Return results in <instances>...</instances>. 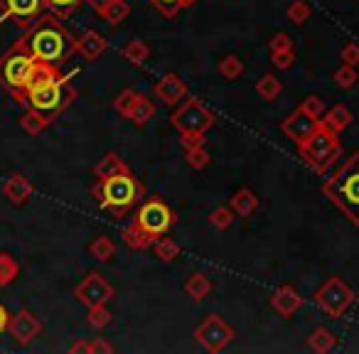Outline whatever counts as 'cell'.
Returning a JSON list of instances; mask_svg holds the SVG:
<instances>
[{
  "mask_svg": "<svg viewBox=\"0 0 359 354\" xmlns=\"http://www.w3.org/2000/svg\"><path fill=\"white\" fill-rule=\"evenodd\" d=\"M13 47L27 52L40 62L60 67L72 55H76V37H72V32L62 25L60 18L47 13V15L32 20Z\"/></svg>",
  "mask_w": 359,
  "mask_h": 354,
  "instance_id": "cell-1",
  "label": "cell"
},
{
  "mask_svg": "<svg viewBox=\"0 0 359 354\" xmlns=\"http://www.w3.org/2000/svg\"><path fill=\"white\" fill-rule=\"evenodd\" d=\"M74 74H62L57 64H47L42 62L37 69L32 84L27 86L25 104L30 109L40 111L42 116H47L50 121H55L72 101L76 99V89L69 84V79Z\"/></svg>",
  "mask_w": 359,
  "mask_h": 354,
  "instance_id": "cell-2",
  "label": "cell"
},
{
  "mask_svg": "<svg viewBox=\"0 0 359 354\" xmlns=\"http://www.w3.org/2000/svg\"><path fill=\"white\" fill-rule=\"evenodd\" d=\"M323 192L354 226H359V153H354L330 180H325Z\"/></svg>",
  "mask_w": 359,
  "mask_h": 354,
  "instance_id": "cell-3",
  "label": "cell"
},
{
  "mask_svg": "<svg viewBox=\"0 0 359 354\" xmlns=\"http://www.w3.org/2000/svg\"><path fill=\"white\" fill-rule=\"evenodd\" d=\"M91 192L104 210H111L116 217H123L130 207H135L143 200L145 187L130 172H121L114 175V177H106V180H99Z\"/></svg>",
  "mask_w": 359,
  "mask_h": 354,
  "instance_id": "cell-4",
  "label": "cell"
},
{
  "mask_svg": "<svg viewBox=\"0 0 359 354\" xmlns=\"http://www.w3.org/2000/svg\"><path fill=\"white\" fill-rule=\"evenodd\" d=\"M40 64L42 62L35 60L32 55L11 47L6 55L0 57V86H3L18 104H25L27 86L32 84Z\"/></svg>",
  "mask_w": 359,
  "mask_h": 354,
  "instance_id": "cell-5",
  "label": "cell"
},
{
  "mask_svg": "<svg viewBox=\"0 0 359 354\" xmlns=\"http://www.w3.org/2000/svg\"><path fill=\"white\" fill-rule=\"evenodd\" d=\"M298 153H300L303 163L308 165L310 170H315V172L323 175V172H327V170L337 163L339 155H342L339 135L320 125V128L315 130V133L310 135L305 143L298 145Z\"/></svg>",
  "mask_w": 359,
  "mask_h": 354,
  "instance_id": "cell-6",
  "label": "cell"
},
{
  "mask_svg": "<svg viewBox=\"0 0 359 354\" xmlns=\"http://www.w3.org/2000/svg\"><path fill=\"white\" fill-rule=\"evenodd\" d=\"M170 123H172V128L177 130L180 135L182 133H207L210 128H215L217 118H215V114L197 99V96H190V99L182 101V104L172 111Z\"/></svg>",
  "mask_w": 359,
  "mask_h": 354,
  "instance_id": "cell-7",
  "label": "cell"
},
{
  "mask_svg": "<svg viewBox=\"0 0 359 354\" xmlns=\"http://www.w3.org/2000/svg\"><path fill=\"white\" fill-rule=\"evenodd\" d=\"M354 303V290L344 283L339 275L327 278L315 290V305L323 310L327 318H342Z\"/></svg>",
  "mask_w": 359,
  "mask_h": 354,
  "instance_id": "cell-8",
  "label": "cell"
},
{
  "mask_svg": "<svg viewBox=\"0 0 359 354\" xmlns=\"http://www.w3.org/2000/svg\"><path fill=\"white\" fill-rule=\"evenodd\" d=\"M133 222L140 226V229H145L150 236L158 239V236H163L170 231V226H172V222H175V215L163 200L155 197V200H148L138 207Z\"/></svg>",
  "mask_w": 359,
  "mask_h": 354,
  "instance_id": "cell-9",
  "label": "cell"
},
{
  "mask_svg": "<svg viewBox=\"0 0 359 354\" xmlns=\"http://www.w3.org/2000/svg\"><path fill=\"white\" fill-rule=\"evenodd\" d=\"M236 332L231 325H226L219 315H207L195 329V339L212 354H219L229 342H234Z\"/></svg>",
  "mask_w": 359,
  "mask_h": 354,
  "instance_id": "cell-10",
  "label": "cell"
},
{
  "mask_svg": "<svg viewBox=\"0 0 359 354\" xmlns=\"http://www.w3.org/2000/svg\"><path fill=\"white\" fill-rule=\"evenodd\" d=\"M114 285L104 278L101 273H89L79 285L74 288V298L79 300L86 308H94V305H106L114 298Z\"/></svg>",
  "mask_w": 359,
  "mask_h": 354,
  "instance_id": "cell-11",
  "label": "cell"
},
{
  "mask_svg": "<svg viewBox=\"0 0 359 354\" xmlns=\"http://www.w3.org/2000/svg\"><path fill=\"white\" fill-rule=\"evenodd\" d=\"M320 128V118H315V116L305 114L303 109H295L290 116H285L283 121H280V130H283V135L288 140H293L295 145L305 143V140L310 138V135L315 133V130Z\"/></svg>",
  "mask_w": 359,
  "mask_h": 354,
  "instance_id": "cell-12",
  "label": "cell"
},
{
  "mask_svg": "<svg viewBox=\"0 0 359 354\" xmlns=\"http://www.w3.org/2000/svg\"><path fill=\"white\" fill-rule=\"evenodd\" d=\"M8 332H11L13 342L20 344V347H25V344H30L32 339L40 337L42 322L35 318V315L30 313V310L22 308V310H18L15 315H11V325H8Z\"/></svg>",
  "mask_w": 359,
  "mask_h": 354,
  "instance_id": "cell-13",
  "label": "cell"
},
{
  "mask_svg": "<svg viewBox=\"0 0 359 354\" xmlns=\"http://www.w3.org/2000/svg\"><path fill=\"white\" fill-rule=\"evenodd\" d=\"M0 11H3V18H11L18 25L27 27L47 8H45V0H0Z\"/></svg>",
  "mask_w": 359,
  "mask_h": 354,
  "instance_id": "cell-14",
  "label": "cell"
},
{
  "mask_svg": "<svg viewBox=\"0 0 359 354\" xmlns=\"http://www.w3.org/2000/svg\"><path fill=\"white\" fill-rule=\"evenodd\" d=\"M271 308L280 315V318H293L300 308H303V295L293 288V285H278L271 295Z\"/></svg>",
  "mask_w": 359,
  "mask_h": 354,
  "instance_id": "cell-15",
  "label": "cell"
},
{
  "mask_svg": "<svg viewBox=\"0 0 359 354\" xmlns=\"http://www.w3.org/2000/svg\"><path fill=\"white\" fill-rule=\"evenodd\" d=\"M155 96H158L160 104L175 106L177 101H182L187 96V84L180 79L177 74H165L163 79L155 84Z\"/></svg>",
  "mask_w": 359,
  "mask_h": 354,
  "instance_id": "cell-16",
  "label": "cell"
},
{
  "mask_svg": "<svg viewBox=\"0 0 359 354\" xmlns=\"http://www.w3.org/2000/svg\"><path fill=\"white\" fill-rule=\"evenodd\" d=\"M106 50H109V40L96 30H86L84 35L76 40V52L89 62H96Z\"/></svg>",
  "mask_w": 359,
  "mask_h": 354,
  "instance_id": "cell-17",
  "label": "cell"
},
{
  "mask_svg": "<svg viewBox=\"0 0 359 354\" xmlns=\"http://www.w3.org/2000/svg\"><path fill=\"white\" fill-rule=\"evenodd\" d=\"M32 192H35L32 182L27 180L25 175H20V172L11 175V177L6 180V185H3V195H6L8 200L13 202V205H25V202L32 197Z\"/></svg>",
  "mask_w": 359,
  "mask_h": 354,
  "instance_id": "cell-18",
  "label": "cell"
},
{
  "mask_svg": "<svg viewBox=\"0 0 359 354\" xmlns=\"http://www.w3.org/2000/svg\"><path fill=\"white\" fill-rule=\"evenodd\" d=\"M349 121H352V114H349V109H347V106H342V104H337V106H332V109L325 111L323 118H320V125L339 135L349 125Z\"/></svg>",
  "mask_w": 359,
  "mask_h": 354,
  "instance_id": "cell-19",
  "label": "cell"
},
{
  "mask_svg": "<svg viewBox=\"0 0 359 354\" xmlns=\"http://www.w3.org/2000/svg\"><path fill=\"white\" fill-rule=\"evenodd\" d=\"M121 172H130V168L126 165V160L118 153H106L94 168V175L99 180H106V177H114V175Z\"/></svg>",
  "mask_w": 359,
  "mask_h": 354,
  "instance_id": "cell-20",
  "label": "cell"
},
{
  "mask_svg": "<svg viewBox=\"0 0 359 354\" xmlns=\"http://www.w3.org/2000/svg\"><path fill=\"white\" fill-rule=\"evenodd\" d=\"M229 207L234 210L236 217H251L256 210H259V200H256V195L249 190V187H241V190H236L234 195H231L229 200Z\"/></svg>",
  "mask_w": 359,
  "mask_h": 354,
  "instance_id": "cell-21",
  "label": "cell"
},
{
  "mask_svg": "<svg viewBox=\"0 0 359 354\" xmlns=\"http://www.w3.org/2000/svg\"><path fill=\"white\" fill-rule=\"evenodd\" d=\"M121 239H123L126 246H128V249H133V251H145V249H150V246L155 244V236H150L145 229H140L135 222H130V224L121 231Z\"/></svg>",
  "mask_w": 359,
  "mask_h": 354,
  "instance_id": "cell-22",
  "label": "cell"
},
{
  "mask_svg": "<svg viewBox=\"0 0 359 354\" xmlns=\"http://www.w3.org/2000/svg\"><path fill=\"white\" fill-rule=\"evenodd\" d=\"M308 347L318 354H327L337 347V334L327 327H315L308 337Z\"/></svg>",
  "mask_w": 359,
  "mask_h": 354,
  "instance_id": "cell-23",
  "label": "cell"
},
{
  "mask_svg": "<svg viewBox=\"0 0 359 354\" xmlns=\"http://www.w3.org/2000/svg\"><path fill=\"white\" fill-rule=\"evenodd\" d=\"M185 293H187V298H192L195 303H200V300H205L207 295L212 293V280L207 278L205 273H192V275H187V280H185Z\"/></svg>",
  "mask_w": 359,
  "mask_h": 354,
  "instance_id": "cell-24",
  "label": "cell"
},
{
  "mask_svg": "<svg viewBox=\"0 0 359 354\" xmlns=\"http://www.w3.org/2000/svg\"><path fill=\"white\" fill-rule=\"evenodd\" d=\"M52 125V121L47 118V116H42L40 111L30 109L25 111V114L20 116V128L25 130L27 135H40L42 130H47Z\"/></svg>",
  "mask_w": 359,
  "mask_h": 354,
  "instance_id": "cell-25",
  "label": "cell"
},
{
  "mask_svg": "<svg viewBox=\"0 0 359 354\" xmlns=\"http://www.w3.org/2000/svg\"><path fill=\"white\" fill-rule=\"evenodd\" d=\"M153 116H155V104L148 99V96L140 94L138 101H135V106H133V111H130L128 121L133 125H138V128H143V125L148 123V121L153 118Z\"/></svg>",
  "mask_w": 359,
  "mask_h": 354,
  "instance_id": "cell-26",
  "label": "cell"
},
{
  "mask_svg": "<svg viewBox=\"0 0 359 354\" xmlns=\"http://www.w3.org/2000/svg\"><path fill=\"white\" fill-rule=\"evenodd\" d=\"M18 275H20V264H18V259L13 254H8V251H3V254H0V288H8Z\"/></svg>",
  "mask_w": 359,
  "mask_h": 354,
  "instance_id": "cell-27",
  "label": "cell"
},
{
  "mask_svg": "<svg viewBox=\"0 0 359 354\" xmlns=\"http://www.w3.org/2000/svg\"><path fill=\"white\" fill-rule=\"evenodd\" d=\"M280 91H283V81H280L278 76H273V74H264L259 81H256V94H259L264 101L278 99Z\"/></svg>",
  "mask_w": 359,
  "mask_h": 354,
  "instance_id": "cell-28",
  "label": "cell"
},
{
  "mask_svg": "<svg viewBox=\"0 0 359 354\" xmlns=\"http://www.w3.org/2000/svg\"><path fill=\"white\" fill-rule=\"evenodd\" d=\"M89 254L94 256L96 261H101V264H109V261L116 256V244L109 239V236H96V239L89 244Z\"/></svg>",
  "mask_w": 359,
  "mask_h": 354,
  "instance_id": "cell-29",
  "label": "cell"
},
{
  "mask_svg": "<svg viewBox=\"0 0 359 354\" xmlns=\"http://www.w3.org/2000/svg\"><path fill=\"white\" fill-rule=\"evenodd\" d=\"M128 15H130V3H128V0H116V3H111V6L106 8L99 18H104V22H109L111 27H116V25H121V22H123Z\"/></svg>",
  "mask_w": 359,
  "mask_h": 354,
  "instance_id": "cell-30",
  "label": "cell"
},
{
  "mask_svg": "<svg viewBox=\"0 0 359 354\" xmlns=\"http://www.w3.org/2000/svg\"><path fill=\"white\" fill-rule=\"evenodd\" d=\"M197 0H150V6L158 13H163L165 18H177L180 11H187V8L195 6Z\"/></svg>",
  "mask_w": 359,
  "mask_h": 354,
  "instance_id": "cell-31",
  "label": "cell"
},
{
  "mask_svg": "<svg viewBox=\"0 0 359 354\" xmlns=\"http://www.w3.org/2000/svg\"><path fill=\"white\" fill-rule=\"evenodd\" d=\"M153 249H155V256H158L163 264H170V261H175L180 256V246H177V241L175 239H168V236H158L155 239V244H153Z\"/></svg>",
  "mask_w": 359,
  "mask_h": 354,
  "instance_id": "cell-32",
  "label": "cell"
},
{
  "mask_svg": "<svg viewBox=\"0 0 359 354\" xmlns=\"http://www.w3.org/2000/svg\"><path fill=\"white\" fill-rule=\"evenodd\" d=\"M148 55H150V47L145 45L143 40H130L128 45L123 47V60L135 67L143 64V62L148 60Z\"/></svg>",
  "mask_w": 359,
  "mask_h": 354,
  "instance_id": "cell-33",
  "label": "cell"
},
{
  "mask_svg": "<svg viewBox=\"0 0 359 354\" xmlns=\"http://www.w3.org/2000/svg\"><path fill=\"white\" fill-rule=\"evenodd\" d=\"M219 74L224 76L226 81L239 79V76L244 74V62H241L236 55H226V57H222V62H219Z\"/></svg>",
  "mask_w": 359,
  "mask_h": 354,
  "instance_id": "cell-34",
  "label": "cell"
},
{
  "mask_svg": "<svg viewBox=\"0 0 359 354\" xmlns=\"http://www.w3.org/2000/svg\"><path fill=\"white\" fill-rule=\"evenodd\" d=\"M79 6H81V0H45L47 13L57 15L60 20H67V18H69Z\"/></svg>",
  "mask_w": 359,
  "mask_h": 354,
  "instance_id": "cell-35",
  "label": "cell"
},
{
  "mask_svg": "<svg viewBox=\"0 0 359 354\" xmlns=\"http://www.w3.org/2000/svg\"><path fill=\"white\" fill-rule=\"evenodd\" d=\"M210 224L219 231L229 229V226L234 224V210H231V207H215V210L210 212Z\"/></svg>",
  "mask_w": 359,
  "mask_h": 354,
  "instance_id": "cell-36",
  "label": "cell"
},
{
  "mask_svg": "<svg viewBox=\"0 0 359 354\" xmlns=\"http://www.w3.org/2000/svg\"><path fill=\"white\" fill-rule=\"evenodd\" d=\"M138 96L140 94H135L133 89H123V91H121V94L116 96V101H114L116 114H121L123 118H128L130 111H133V106H135V101H138Z\"/></svg>",
  "mask_w": 359,
  "mask_h": 354,
  "instance_id": "cell-37",
  "label": "cell"
},
{
  "mask_svg": "<svg viewBox=\"0 0 359 354\" xmlns=\"http://www.w3.org/2000/svg\"><path fill=\"white\" fill-rule=\"evenodd\" d=\"M111 320H114V315H111V310L106 308V305H94V308H89V325L94 329L109 327Z\"/></svg>",
  "mask_w": 359,
  "mask_h": 354,
  "instance_id": "cell-38",
  "label": "cell"
},
{
  "mask_svg": "<svg viewBox=\"0 0 359 354\" xmlns=\"http://www.w3.org/2000/svg\"><path fill=\"white\" fill-rule=\"evenodd\" d=\"M310 6L305 3V0H293L288 6V11H285V15H288V20L293 22V25H303L305 20L310 18Z\"/></svg>",
  "mask_w": 359,
  "mask_h": 354,
  "instance_id": "cell-39",
  "label": "cell"
},
{
  "mask_svg": "<svg viewBox=\"0 0 359 354\" xmlns=\"http://www.w3.org/2000/svg\"><path fill=\"white\" fill-rule=\"evenodd\" d=\"M359 81L357 76V67H349V64H342L337 72H334V84L339 86V89H352L354 84Z\"/></svg>",
  "mask_w": 359,
  "mask_h": 354,
  "instance_id": "cell-40",
  "label": "cell"
},
{
  "mask_svg": "<svg viewBox=\"0 0 359 354\" xmlns=\"http://www.w3.org/2000/svg\"><path fill=\"white\" fill-rule=\"evenodd\" d=\"M185 160L192 170H202V168H207V163H210V153H207L205 145H200V148L185 150Z\"/></svg>",
  "mask_w": 359,
  "mask_h": 354,
  "instance_id": "cell-41",
  "label": "cell"
},
{
  "mask_svg": "<svg viewBox=\"0 0 359 354\" xmlns=\"http://www.w3.org/2000/svg\"><path fill=\"white\" fill-rule=\"evenodd\" d=\"M300 109H303L305 114L315 116V118H323V114H325V111H327V106H325V101L320 99V96L310 94V96H305V99H303V104H300Z\"/></svg>",
  "mask_w": 359,
  "mask_h": 354,
  "instance_id": "cell-42",
  "label": "cell"
},
{
  "mask_svg": "<svg viewBox=\"0 0 359 354\" xmlns=\"http://www.w3.org/2000/svg\"><path fill=\"white\" fill-rule=\"evenodd\" d=\"M271 62H273L276 69H290L295 62V52L293 50H280V52H271Z\"/></svg>",
  "mask_w": 359,
  "mask_h": 354,
  "instance_id": "cell-43",
  "label": "cell"
},
{
  "mask_svg": "<svg viewBox=\"0 0 359 354\" xmlns=\"http://www.w3.org/2000/svg\"><path fill=\"white\" fill-rule=\"evenodd\" d=\"M339 60H342V64L359 67V45H354V42H347V45L342 47V52H339Z\"/></svg>",
  "mask_w": 359,
  "mask_h": 354,
  "instance_id": "cell-44",
  "label": "cell"
},
{
  "mask_svg": "<svg viewBox=\"0 0 359 354\" xmlns=\"http://www.w3.org/2000/svg\"><path fill=\"white\" fill-rule=\"evenodd\" d=\"M269 50L271 52H280V50H293V40H290L285 32H278L269 40Z\"/></svg>",
  "mask_w": 359,
  "mask_h": 354,
  "instance_id": "cell-45",
  "label": "cell"
},
{
  "mask_svg": "<svg viewBox=\"0 0 359 354\" xmlns=\"http://www.w3.org/2000/svg\"><path fill=\"white\" fill-rule=\"evenodd\" d=\"M180 143H182L185 150L200 148V145H205V133H182L180 135Z\"/></svg>",
  "mask_w": 359,
  "mask_h": 354,
  "instance_id": "cell-46",
  "label": "cell"
},
{
  "mask_svg": "<svg viewBox=\"0 0 359 354\" xmlns=\"http://www.w3.org/2000/svg\"><path fill=\"white\" fill-rule=\"evenodd\" d=\"M89 352H104V354H109V352H114V347H111L109 342H104V339L96 337L94 342H89Z\"/></svg>",
  "mask_w": 359,
  "mask_h": 354,
  "instance_id": "cell-47",
  "label": "cell"
},
{
  "mask_svg": "<svg viewBox=\"0 0 359 354\" xmlns=\"http://www.w3.org/2000/svg\"><path fill=\"white\" fill-rule=\"evenodd\" d=\"M86 3H89V6H91V11H94L96 15H101V13H104L106 8L111 6V3H116V0H86Z\"/></svg>",
  "mask_w": 359,
  "mask_h": 354,
  "instance_id": "cell-48",
  "label": "cell"
},
{
  "mask_svg": "<svg viewBox=\"0 0 359 354\" xmlns=\"http://www.w3.org/2000/svg\"><path fill=\"white\" fill-rule=\"evenodd\" d=\"M8 325H11V313H8V310L0 305V332H6Z\"/></svg>",
  "mask_w": 359,
  "mask_h": 354,
  "instance_id": "cell-49",
  "label": "cell"
},
{
  "mask_svg": "<svg viewBox=\"0 0 359 354\" xmlns=\"http://www.w3.org/2000/svg\"><path fill=\"white\" fill-rule=\"evenodd\" d=\"M69 352H89V342H81V339H79V342H74V344H72V347H69Z\"/></svg>",
  "mask_w": 359,
  "mask_h": 354,
  "instance_id": "cell-50",
  "label": "cell"
}]
</instances>
